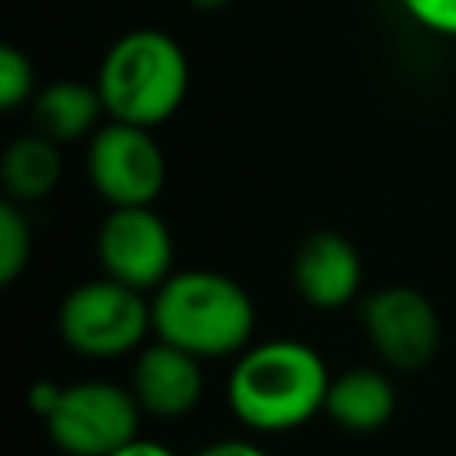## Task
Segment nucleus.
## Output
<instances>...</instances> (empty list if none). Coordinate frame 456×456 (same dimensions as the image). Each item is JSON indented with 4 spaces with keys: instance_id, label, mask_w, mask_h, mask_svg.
Segmentation results:
<instances>
[{
    "instance_id": "nucleus-1",
    "label": "nucleus",
    "mask_w": 456,
    "mask_h": 456,
    "mask_svg": "<svg viewBox=\"0 0 456 456\" xmlns=\"http://www.w3.org/2000/svg\"><path fill=\"white\" fill-rule=\"evenodd\" d=\"M331 374L321 353L299 338H267L235 356L228 374L232 413L260 431H296L324 410Z\"/></svg>"
},
{
    "instance_id": "nucleus-2",
    "label": "nucleus",
    "mask_w": 456,
    "mask_h": 456,
    "mask_svg": "<svg viewBox=\"0 0 456 456\" xmlns=\"http://www.w3.org/2000/svg\"><path fill=\"white\" fill-rule=\"evenodd\" d=\"M153 335L200 360L249 349L256 306L249 292L221 271H175L150 299Z\"/></svg>"
},
{
    "instance_id": "nucleus-3",
    "label": "nucleus",
    "mask_w": 456,
    "mask_h": 456,
    "mask_svg": "<svg viewBox=\"0 0 456 456\" xmlns=\"http://www.w3.org/2000/svg\"><path fill=\"white\" fill-rule=\"evenodd\" d=\"M96 89L110 121L142 128L164 125L185 100L189 61L178 39L160 28H132L110 43L100 61Z\"/></svg>"
},
{
    "instance_id": "nucleus-4",
    "label": "nucleus",
    "mask_w": 456,
    "mask_h": 456,
    "mask_svg": "<svg viewBox=\"0 0 456 456\" xmlns=\"http://www.w3.org/2000/svg\"><path fill=\"white\" fill-rule=\"evenodd\" d=\"M57 331L64 346L89 360H110L142 349V338L153 331V306L146 292L121 285L114 278H96L75 285L61 310Z\"/></svg>"
},
{
    "instance_id": "nucleus-5",
    "label": "nucleus",
    "mask_w": 456,
    "mask_h": 456,
    "mask_svg": "<svg viewBox=\"0 0 456 456\" xmlns=\"http://www.w3.org/2000/svg\"><path fill=\"white\" fill-rule=\"evenodd\" d=\"M142 406L132 388L114 381L64 385L57 410L43 420L50 442L68 456H110L139 438Z\"/></svg>"
},
{
    "instance_id": "nucleus-6",
    "label": "nucleus",
    "mask_w": 456,
    "mask_h": 456,
    "mask_svg": "<svg viewBox=\"0 0 456 456\" xmlns=\"http://www.w3.org/2000/svg\"><path fill=\"white\" fill-rule=\"evenodd\" d=\"M86 167L93 189L110 207H153L167 182V160L153 128L128 121H110L93 132Z\"/></svg>"
},
{
    "instance_id": "nucleus-7",
    "label": "nucleus",
    "mask_w": 456,
    "mask_h": 456,
    "mask_svg": "<svg viewBox=\"0 0 456 456\" xmlns=\"http://www.w3.org/2000/svg\"><path fill=\"white\" fill-rule=\"evenodd\" d=\"M96 256L107 278L157 292L175 271V239L153 207H110L96 232Z\"/></svg>"
},
{
    "instance_id": "nucleus-8",
    "label": "nucleus",
    "mask_w": 456,
    "mask_h": 456,
    "mask_svg": "<svg viewBox=\"0 0 456 456\" xmlns=\"http://www.w3.org/2000/svg\"><path fill=\"white\" fill-rule=\"evenodd\" d=\"M363 331L392 370H420L442 346L435 303L413 285H385L363 299Z\"/></svg>"
},
{
    "instance_id": "nucleus-9",
    "label": "nucleus",
    "mask_w": 456,
    "mask_h": 456,
    "mask_svg": "<svg viewBox=\"0 0 456 456\" xmlns=\"http://www.w3.org/2000/svg\"><path fill=\"white\" fill-rule=\"evenodd\" d=\"M203 360L171 346V342H150L139 349L132 367V392L142 406V413L160 420H178L196 410L203 399Z\"/></svg>"
},
{
    "instance_id": "nucleus-10",
    "label": "nucleus",
    "mask_w": 456,
    "mask_h": 456,
    "mask_svg": "<svg viewBox=\"0 0 456 456\" xmlns=\"http://www.w3.org/2000/svg\"><path fill=\"white\" fill-rule=\"evenodd\" d=\"M296 292L317 310L346 306L363 281V264L356 246L338 232H314L303 239L292 260Z\"/></svg>"
},
{
    "instance_id": "nucleus-11",
    "label": "nucleus",
    "mask_w": 456,
    "mask_h": 456,
    "mask_svg": "<svg viewBox=\"0 0 456 456\" xmlns=\"http://www.w3.org/2000/svg\"><path fill=\"white\" fill-rule=\"evenodd\" d=\"M395 385L385 370L374 367H349L346 374L331 378L328 385V399H324V413L356 435L378 431L395 417Z\"/></svg>"
},
{
    "instance_id": "nucleus-12",
    "label": "nucleus",
    "mask_w": 456,
    "mask_h": 456,
    "mask_svg": "<svg viewBox=\"0 0 456 456\" xmlns=\"http://www.w3.org/2000/svg\"><path fill=\"white\" fill-rule=\"evenodd\" d=\"M103 100L96 82H78V78H57L50 86H43L32 96V121L36 132H43L53 142H75L89 132H96Z\"/></svg>"
},
{
    "instance_id": "nucleus-13",
    "label": "nucleus",
    "mask_w": 456,
    "mask_h": 456,
    "mask_svg": "<svg viewBox=\"0 0 456 456\" xmlns=\"http://www.w3.org/2000/svg\"><path fill=\"white\" fill-rule=\"evenodd\" d=\"M61 171H64L61 142L46 139L43 132L18 135L0 157V182H4L7 200H14V203L46 200L57 189Z\"/></svg>"
},
{
    "instance_id": "nucleus-14",
    "label": "nucleus",
    "mask_w": 456,
    "mask_h": 456,
    "mask_svg": "<svg viewBox=\"0 0 456 456\" xmlns=\"http://www.w3.org/2000/svg\"><path fill=\"white\" fill-rule=\"evenodd\" d=\"M32 260V232L28 217L14 200L0 203V281L11 285Z\"/></svg>"
},
{
    "instance_id": "nucleus-15",
    "label": "nucleus",
    "mask_w": 456,
    "mask_h": 456,
    "mask_svg": "<svg viewBox=\"0 0 456 456\" xmlns=\"http://www.w3.org/2000/svg\"><path fill=\"white\" fill-rule=\"evenodd\" d=\"M32 96H36V71H32V61H28L18 46L4 43V46H0V107H4V110H14V107H21V103L32 100Z\"/></svg>"
},
{
    "instance_id": "nucleus-16",
    "label": "nucleus",
    "mask_w": 456,
    "mask_h": 456,
    "mask_svg": "<svg viewBox=\"0 0 456 456\" xmlns=\"http://www.w3.org/2000/svg\"><path fill=\"white\" fill-rule=\"evenodd\" d=\"M406 14L438 36H456V0H403Z\"/></svg>"
},
{
    "instance_id": "nucleus-17",
    "label": "nucleus",
    "mask_w": 456,
    "mask_h": 456,
    "mask_svg": "<svg viewBox=\"0 0 456 456\" xmlns=\"http://www.w3.org/2000/svg\"><path fill=\"white\" fill-rule=\"evenodd\" d=\"M61 392H64V385H57V381H36V385L28 388V406H32V413H36L39 420H46V417L57 410Z\"/></svg>"
},
{
    "instance_id": "nucleus-18",
    "label": "nucleus",
    "mask_w": 456,
    "mask_h": 456,
    "mask_svg": "<svg viewBox=\"0 0 456 456\" xmlns=\"http://www.w3.org/2000/svg\"><path fill=\"white\" fill-rule=\"evenodd\" d=\"M196 456H267V449H260L256 442H242V438H217L203 445Z\"/></svg>"
},
{
    "instance_id": "nucleus-19",
    "label": "nucleus",
    "mask_w": 456,
    "mask_h": 456,
    "mask_svg": "<svg viewBox=\"0 0 456 456\" xmlns=\"http://www.w3.org/2000/svg\"><path fill=\"white\" fill-rule=\"evenodd\" d=\"M110 456H178V452H171L167 445H160V442H153V438H132L128 445H121V449L110 452Z\"/></svg>"
},
{
    "instance_id": "nucleus-20",
    "label": "nucleus",
    "mask_w": 456,
    "mask_h": 456,
    "mask_svg": "<svg viewBox=\"0 0 456 456\" xmlns=\"http://www.w3.org/2000/svg\"><path fill=\"white\" fill-rule=\"evenodd\" d=\"M196 11H221V7H228L232 0H189Z\"/></svg>"
}]
</instances>
